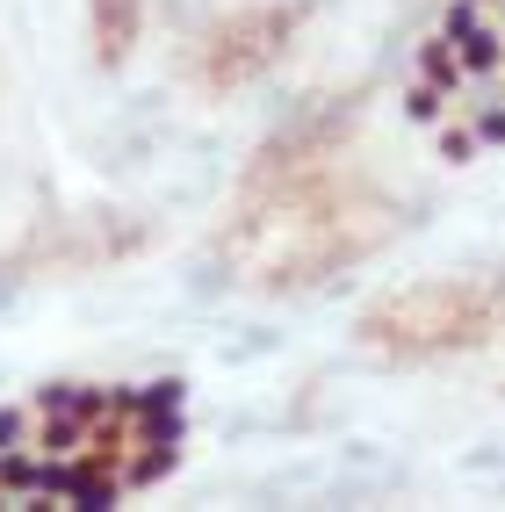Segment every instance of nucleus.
I'll list each match as a JSON object with an SVG mask.
<instances>
[{
    "mask_svg": "<svg viewBox=\"0 0 505 512\" xmlns=\"http://www.w3.org/2000/svg\"><path fill=\"white\" fill-rule=\"evenodd\" d=\"M354 217H368V210H354L347 188L325 166H296V174H282L267 188V210L239 217L231 253H239V267L253 282H311L376 238V231H347Z\"/></svg>",
    "mask_w": 505,
    "mask_h": 512,
    "instance_id": "1",
    "label": "nucleus"
},
{
    "mask_svg": "<svg viewBox=\"0 0 505 512\" xmlns=\"http://www.w3.org/2000/svg\"><path fill=\"white\" fill-rule=\"evenodd\" d=\"M505 325V289L498 282H412L390 303L361 318L368 347H383L397 361H433V354H462Z\"/></svg>",
    "mask_w": 505,
    "mask_h": 512,
    "instance_id": "2",
    "label": "nucleus"
},
{
    "mask_svg": "<svg viewBox=\"0 0 505 512\" xmlns=\"http://www.w3.org/2000/svg\"><path fill=\"white\" fill-rule=\"evenodd\" d=\"M109 8V22H101V44H109V58H123V44H130V15H138V0H101Z\"/></svg>",
    "mask_w": 505,
    "mask_h": 512,
    "instance_id": "3",
    "label": "nucleus"
}]
</instances>
